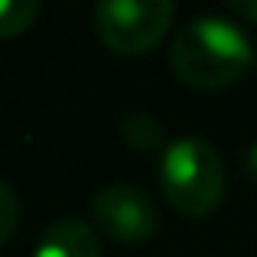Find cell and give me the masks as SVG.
I'll return each instance as SVG.
<instances>
[{"label": "cell", "mask_w": 257, "mask_h": 257, "mask_svg": "<svg viewBox=\"0 0 257 257\" xmlns=\"http://www.w3.org/2000/svg\"><path fill=\"white\" fill-rule=\"evenodd\" d=\"M257 49L244 26L228 13L192 17L173 39L170 62L179 82L202 91L234 85L254 65Z\"/></svg>", "instance_id": "cell-1"}, {"label": "cell", "mask_w": 257, "mask_h": 257, "mask_svg": "<svg viewBox=\"0 0 257 257\" xmlns=\"http://www.w3.org/2000/svg\"><path fill=\"white\" fill-rule=\"evenodd\" d=\"M157 179L176 212L205 218L225 195V160L202 137H176L157 157Z\"/></svg>", "instance_id": "cell-2"}, {"label": "cell", "mask_w": 257, "mask_h": 257, "mask_svg": "<svg viewBox=\"0 0 257 257\" xmlns=\"http://www.w3.org/2000/svg\"><path fill=\"white\" fill-rule=\"evenodd\" d=\"M173 13V0H101L94 7V30L117 56H144L166 36Z\"/></svg>", "instance_id": "cell-3"}, {"label": "cell", "mask_w": 257, "mask_h": 257, "mask_svg": "<svg viewBox=\"0 0 257 257\" xmlns=\"http://www.w3.org/2000/svg\"><path fill=\"white\" fill-rule=\"evenodd\" d=\"M98 234L117 244H144L160 231V208L147 189L134 182H111L91 199Z\"/></svg>", "instance_id": "cell-4"}, {"label": "cell", "mask_w": 257, "mask_h": 257, "mask_svg": "<svg viewBox=\"0 0 257 257\" xmlns=\"http://www.w3.org/2000/svg\"><path fill=\"white\" fill-rule=\"evenodd\" d=\"M33 257H101V234L82 218H59L39 234Z\"/></svg>", "instance_id": "cell-5"}, {"label": "cell", "mask_w": 257, "mask_h": 257, "mask_svg": "<svg viewBox=\"0 0 257 257\" xmlns=\"http://www.w3.org/2000/svg\"><path fill=\"white\" fill-rule=\"evenodd\" d=\"M39 17V0H0V39L20 36Z\"/></svg>", "instance_id": "cell-6"}, {"label": "cell", "mask_w": 257, "mask_h": 257, "mask_svg": "<svg viewBox=\"0 0 257 257\" xmlns=\"http://www.w3.org/2000/svg\"><path fill=\"white\" fill-rule=\"evenodd\" d=\"M17 221H20V199H17V192L0 179V247L17 231Z\"/></svg>", "instance_id": "cell-7"}, {"label": "cell", "mask_w": 257, "mask_h": 257, "mask_svg": "<svg viewBox=\"0 0 257 257\" xmlns=\"http://www.w3.org/2000/svg\"><path fill=\"white\" fill-rule=\"evenodd\" d=\"M228 17H234L238 23H254L257 26V0H231V4H228Z\"/></svg>", "instance_id": "cell-8"}]
</instances>
